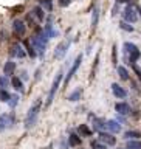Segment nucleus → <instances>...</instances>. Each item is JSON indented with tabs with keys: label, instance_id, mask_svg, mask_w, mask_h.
Segmentation results:
<instances>
[{
	"label": "nucleus",
	"instance_id": "f257e3e1",
	"mask_svg": "<svg viewBox=\"0 0 141 149\" xmlns=\"http://www.w3.org/2000/svg\"><path fill=\"white\" fill-rule=\"evenodd\" d=\"M40 106H42V101L37 100L34 104L31 106V109L28 110L26 118H25V127H26V129H30V127H33V126L36 124L37 115H39V110H40Z\"/></svg>",
	"mask_w": 141,
	"mask_h": 149
},
{
	"label": "nucleus",
	"instance_id": "f03ea898",
	"mask_svg": "<svg viewBox=\"0 0 141 149\" xmlns=\"http://www.w3.org/2000/svg\"><path fill=\"white\" fill-rule=\"evenodd\" d=\"M124 48H126V51L129 53V61H130V64H135V62H137V61L141 58V53H140L138 47L135 45V44L126 42V44H124Z\"/></svg>",
	"mask_w": 141,
	"mask_h": 149
},
{
	"label": "nucleus",
	"instance_id": "7ed1b4c3",
	"mask_svg": "<svg viewBox=\"0 0 141 149\" xmlns=\"http://www.w3.org/2000/svg\"><path fill=\"white\" fill-rule=\"evenodd\" d=\"M62 72H59L58 74H56V78H54V81H53V86H51L50 88V93H48V100H47V106H50L51 102H53L54 100V95H56V92H58V88L60 86V81H62Z\"/></svg>",
	"mask_w": 141,
	"mask_h": 149
},
{
	"label": "nucleus",
	"instance_id": "20e7f679",
	"mask_svg": "<svg viewBox=\"0 0 141 149\" xmlns=\"http://www.w3.org/2000/svg\"><path fill=\"white\" fill-rule=\"evenodd\" d=\"M123 16H124V20H126V22H132V23H133V22H137V20H138L137 8L132 6V5H129V6L124 9Z\"/></svg>",
	"mask_w": 141,
	"mask_h": 149
},
{
	"label": "nucleus",
	"instance_id": "39448f33",
	"mask_svg": "<svg viewBox=\"0 0 141 149\" xmlns=\"http://www.w3.org/2000/svg\"><path fill=\"white\" fill-rule=\"evenodd\" d=\"M81 62H82V56L79 54L78 58L74 59V64L72 65V68H70V72H68V74H67V78H65V82H67V84L70 82V79L73 78V74L78 72V68H79V65H81Z\"/></svg>",
	"mask_w": 141,
	"mask_h": 149
},
{
	"label": "nucleus",
	"instance_id": "423d86ee",
	"mask_svg": "<svg viewBox=\"0 0 141 149\" xmlns=\"http://www.w3.org/2000/svg\"><path fill=\"white\" fill-rule=\"evenodd\" d=\"M67 50H68V42H60L54 50V58L56 59H62L65 56V53H67Z\"/></svg>",
	"mask_w": 141,
	"mask_h": 149
},
{
	"label": "nucleus",
	"instance_id": "0eeeda50",
	"mask_svg": "<svg viewBox=\"0 0 141 149\" xmlns=\"http://www.w3.org/2000/svg\"><path fill=\"white\" fill-rule=\"evenodd\" d=\"M99 141H102L107 146H113L116 143V138L113 137L112 134H107V132H99Z\"/></svg>",
	"mask_w": 141,
	"mask_h": 149
},
{
	"label": "nucleus",
	"instance_id": "6e6552de",
	"mask_svg": "<svg viewBox=\"0 0 141 149\" xmlns=\"http://www.w3.org/2000/svg\"><path fill=\"white\" fill-rule=\"evenodd\" d=\"M13 123H14V118L11 115H0V132L6 127H11Z\"/></svg>",
	"mask_w": 141,
	"mask_h": 149
},
{
	"label": "nucleus",
	"instance_id": "1a4fd4ad",
	"mask_svg": "<svg viewBox=\"0 0 141 149\" xmlns=\"http://www.w3.org/2000/svg\"><path fill=\"white\" fill-rule=\"evenodd\" d=\"M9 54L13 56V58H19V59H22V58H25V50L22 48V45H13L11 47V51H9Z\"/></svg>",
	"mask_w": 141,
	"mask_h": 149
},
{
	"label": "nucleus",
	"instance_id": "9d476101",
	"mask_svg": "<svg viewBox=\"0 0 141 149\" xmlns=\"http://www.w3.org/2000/svg\"><path fill=\"white\" fill-rule=\"evenodd\" d=\"M112 92H113V95L116 98H119V100H123V98L127 96V92H126L121 86H118V84H112Z\"/></svg>",
	"mask_w": 141,
	"mask_h": 149
},
{
	"label": "nucleus",
	"instance_id": "9b49d317",
	"mask_svg": "<svg viewBox=\"0 0 141 149\" xmlns=\"http://www.w3.org/2000/svg\"><path fill=\"white\" fill-rule=\"evenodd\" d=\"M115 110L118 112V113H121V115H127L130 112V106L127 104V102H116Z\"/></svg>",
	"mask_w": 141,
	"mask_h": 149
},
{
	"label": "nucleus",
	"instance_id": "f8f14e48",
	"mask_svg": "<svg viewBox=\"0 0 141 149\" xmlns=\"http://www.w3.org/2000/svg\"><path fill=\"white\" fill-rule=\"evenodd\" d=\"M13 30H14V33H16V34L22 36L23 33H25V23L17 19V20H14V22H13Z\"/></svg>",
	"mask_w": 141,
	"mask_h": 149
},
{
	"label": "nucleus",
	"instance_id": "ddd939ff",
	"mask_svg": "<svg viewBox=\"0 0 141 149\" xmlns=\"http://www.w3.org/2000/svg\"><path fill=\"white\" fill-rule=\"evenodd\" d=\"M106 126H107V129H110L112 132H115V134L121 132V124L118 123V121H115V120H109L106 123Z\"/></svg>",
	"mask_w": 141,
	"mask_h": 149
},
{
	"label": "nucleus",
	"instance_id": "4468645a",
	"mask_svg": "<svg viewBox=\"0 0 141 149\" xmlns=\"http://www.w3.org/2000/svg\"><path fill=\"white\" fill-rule=\"evenodd\" d=\"M11 84H13V87L16 88L17 92H23V82H22V79H20V78L14 76V78L11 79Z\"/></svg>",
	"mask_w": 141,
	"mask_h": 149
},
{
	"label": "nucleus",
	"instance_id": "2eb2a0df",
	"mask_svg": "<svg viewBox=\"0 0 141 149\" xmlns=\"http://www.w3.org/2000/svg\"><path fill=\"white\" fill-rule=\"evenodd\" d=\"M14 70H16V62H13V61H8V62L3 65V72H5V74H13Z\"/></svg>",
	"mask_w": 141,
	"mask_h": 149
},
{
	"label": "nucleus",
	"instance_id": "dca6fc26",
	"mask_svg": "<svg viewBox=\"0 0 141 149\" xmlns=\"http://www.w3.org/2000/svg\"><path fill=\"white\" fill-rule=\"evenodd\" d=\"M68 143H70V146H79V144H81V137H78L76 134H72L68 137Z\"/></svg>",
	"mask_w": 141,
	"mask_h": 149
},
{
	"label": "nucleus",
	"instance_id": "f3484780",
	"mask_svg": "<svg viewBox=\"0 0 141 149\" xmlns=\"http://www.w3.org/2000/svg\"><path fill=\"white\" fill-rule=\"evenodd\" d=\"M9 98H11V95L8 93L6 88H0V101H2V102H8Z\"/></svg>",
	"mask_w": 141,
	"mask_h": 149
},
{
	"label": "nucleus",
	"instance_id": "a211bd4d",
	"mask_svg": "<svg viewBox=\"0 0 141 149\" xmlns=\"http://www.w3.org/2000/svg\"><path fill=\"white\" fill-rule=\"evenodd\" d=\"M118 74H119V78L123 79V81H127V79H129V72L124 67H121V65L118 67Z\"/></svg>",
	"mask_w": 141,
	"mask_h": 149
},
{
	"label": "nucleus",
	"instance_id": "6ab92c4d",
	"mask_svg": "<svg viewBox=\"0 0 141 149\" xmlns=\"http://www.w3.org/2000/svg\"><path fill=\"white\" fill-rule=\"evenodd\" d=\"M98 19H99V11H98V8H93V17H92V26H93V30H95L96 25H98Z\"/></svg>",
	"mask_w": 141,
	"mask_h": 149
},
{
	"label": "nucleus",
	"instance_id": "aec40b11",
	"mask_svg": "<svg viewBox=\"0 0 141 149\" xmlns=\"http://www.w3.org/2000/svg\"><path fill=\"white\" fill-rule=\"evenodd\" d=\"M92 149H107V144H104L102 141H99V140H95V141L90 143Z\"/></svg>",
	"mask_w": 141,
	"mask_h": 149
},
{
	"label": "nucleus",
	"instance_id": "412c9836",
	"mask_svg": "<svg viewBox=\"0 0 141 149\" xmlns=\"http://www.w3.org/2000/svg\"><path fill=\"white\" fill-rule=\"evenodd\" d=\"M33 14H34L39 20H44V9H42L40 6H36L34 9H33Z\"/></svg>",
	"mask_w": 141,
	"mask_h": 149
},
{
	"label": "nucleus",
	"instance_id": "4be33fe9",
	"mask_svg": "<svg viewBox=\"0 0 141 149\" xmlns=\"http://www.w3.org/2000/svg\"><path fill=\"white\" fill-rule=\"evenodd\" d=\"M79 132H81L84 137H90V135H92V130L88 129L85 124H81V126H79Z\"/></svg>",
	"mask_w": 141,
	"mask_h": 149
},
{
	"label": "nucleus",
	"instance_id": "5701e85b",
	"mask_svg": "<svg viewBox=\"0 0 141 149\" xmlns=\"http://www.w3.org/2000/svg\"><path fill=\"white\" fill-rule=\"evenodd\" d=\"M127 149H141V141L130 140V141H127Z\"/></svg>",
	"mask_w": 141,
	"mask_h": 149
},
{
	"label": "nucleus",
	"instance_id": "b1692460",
	"mask_svg": "<svg viewBox=\"0 0 141 149\" xmlns=\"http://www.w3.org/2000/svg\"><path fill=\"white\" fill-rule=\"evenodd\" d=\"M40 5L47 9V11H51V9H53V3H51V0H40Z\"/></svg>",
	"mask_w": 141,
	"mask_h": 149
},
{
	"label": "nucleus",
	"instance_id": "393cba45",
	"mask_svg": "<svg viewBox=\"0 0 141 149\" xmlns=\"http://www.w3.org/2000/svg\"><path fill=\"white\" fill-rule=\"evenodd\" d=\"M140 132H135V130H127V132L124 134V138H137V137H140Z\"/></svg>",
	"mask_w": 141,
	"mask_h": 149
},
{
	"label": "nucleus",
	"instance_id": "a878e982",
	"mask_svg": "<svg viewBox=\"0 0 141 149\" xmlns=\"http://www.w3.org/2000/svg\"><path fill=\"white\" fill-rule=\"evenodd\" d=\"M119 26H121V30H124V31H129V33H132V31H133V26H132V25H129L127 22H121V23H119Z\"/></svg>",
	"mask_w": 141,
	"mask_h": 149
},
{
	"label": "nucleus",
	"instance_id": "bb28decb",
	"mask_svg": "<svg viewBox=\"0 0 141 149\" xmlns=\"http://www.w3.org/2000/svg\"><path fill=\"white\" fill-rule=\"evenodd\" d=\"M79 98H81V90H76V92H73L72 95H68V100L70 101H78Z\"/></svg>",
	"mask_w": 141,
	"mask_h": 149
},
{
	"label": "nucleus",
	"instance_id": "cd10ccee",
	"mask_svg": "<svg viewBox=\"0 0 141 149\" xmlns=\"http://www.w3.org/2000/svg\"><path fill=\"white\" fill-rule=\"evenodd\" d=\"M104 126H106L104 121H101V120H95V126H93V127H95L96 130H101L102 127H104ZM106 127H107V126H106Z\"/></svg>",
	"mask_w": 141,
	"mask_h": 149
},
{
	"label": "nucleus",
	"instance_id": "c85d7f7f",
	"mask_svg": "<svg viewBox=\"0 0 141 149\" xmlns=\"http://www.w3.org/2000/svg\"><path fill=\"white\" fill-rule=\"evenodd\" d=\"M26 50H28V54H30L31 58H36V54H37V53H36V51H34V47H33V45L30 47V45L26 44Z\"/></svg>",
	"mask_w": 141,
	"mask_h": 149
},
{
	"label": "nucleus",
	"instance_id": "c756f323",
	"mask_svg": "<svg viewBox=\"0 0 141 149\" xmlns=\"http://www.w3.org/2000/svg\"><path fill=\"white\" fill-rule=\"evenodd\" d=\"M8 86V78L6 76H0V88H5Z\"/></svg>",
	"mask_w": 141,
	"mask_h": 149
},
{
	"label": "nucleus",
	"instance_id": "7c9ffc66",
	"mask_svg": "<svg viewBox=\"0 0 141 149\" xmlns=\"http://www.w3.org/2000/svg\"><path fill=\"white\" fill-rule=\"evenodd\" d=\"M17 101H19V96H16V95H14V96H11V98H9V106H11V107H16V104H17Z\"/></svg>",
	"mask_w": 141,
	"mask_h": 149
},
{
	"label": "nucleus",
	"instance_id": "2f4dec72",
	"mask_svg": "<svg viewBox=\"0 0 141 149\" xmlns=\"http://www.w3.org/2000/svg\"><path fill=\"white\" fill-rule=\"evenodd\" d=\"M70 2H72V0H58L59 6H62V8H65V6H68V5H70Z\"/></svg>",
	"mask_w": 141,
	"mask_h": 149
},
{
	"label": "nucleus",
	"instance_id": "473e14b6",
	"mask_svg": "<svg viewBox=\"0 0 141 149\" xmlns=\"http://www.w3.org/2000/svg\"><path fill=\"white\" fill-rule=\"evenodd\" d=\"M133 70H135V73L138 74V78H140V81H141V68L138 67V65H135V64H133Z\"/></svg>",
	"mask_w": 141,
	"mask_h": 149
},
{
	"label": "nucleus",
	"instance_id": "72a5a7b5",
	"mask_svg": "<svg viewBox=\"0 0 141 149\" xmlns=\"http://www.w3.org/2000/svg\"><path fill=\"white\" fill-rule=\"evenodd\" d=\"M133 0H116V3H132Z\"/></svg>",
	"mask_w": 141,
	"mask_h": 149
},
{
	"label": "nucleus",
	"instance_id": "f704fd0d",
	"mask_svg": "<svg viewBox=\"0 0 141 149\" xmlns=\"http://www.w3.org/2000/svg\"><path fill=\"white\" fill-rule=\"evenodd\" d=\"M118 149H123V148H118Z\"/></svg>",
	"mask_w": 141,
	"mask_h": 149
}]
</instances>
